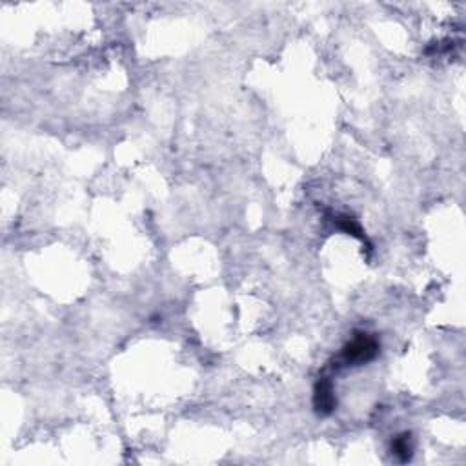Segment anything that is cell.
<instances>
[{
	"label": "cell",
	"mask_w": 466,
	"mask_h": 466,
	"mask_svg": "<svg viewBox=\"0 0 466 466\" xmlns=\"http://www.w3.org/2000/svg\"><path fill=\"white\" fill-rule=\"evenodd\" d=\"M381 352V343L375 336L366 331H357L354 339L346 343L339 355V361L346 366H359L373 361Z\"/></svg>",
	"instance_id": "cell-1"
},
{
	"label": "cell",
	"mask_w": 466,
	"mask_h": 466,
	"mask_svg": "<svg viewBox=\"0 0 466 466\" xmlns=\"http://www.w3.org/2000/svg\"><path fill=\"white\" fill-rule=\"evenodd\" d=\"M313 408L319 415H330L337 408V397L330 377H319L313 388Z\"/></svg>",
	"instance_id": "cell-2"
},
{
	"label": "cell",
	"mask_w": 466,
	"mask_h": 466,
	"mask_svg": "<svg viewBox=\"0 0 466 466\" xmlns=\"http://www.w3.org/2000/svg\"><path fill=\"white\" fill-rule=\"evenodd\" d=\"M412 450H414V443H412V434L405 432L393 437L392 441V453L399 459V461L406 463L412 457Z\"/></svg>",
	"instance_id": "cell-3"
},
{
	"label": "cell",
	"mask_w": 466,
	"mask_h": 466,
	"mask_svg": "<svg viewBox=\"0 0 466 466\" xmlns=\"http://www.w3.org/2000/svg\"><path fill=\"white\" fill-rule=\"evenodd\" d=\"M333 223L337 224V228L343 230V232L350 233V235H354V237L361 239V241H366V237H364L363 233V228L359 226V223L355 219H352L350 215H337V217H333Z\"/></svg>",
	"instance_id": "cell-4"
}]
</instances>
